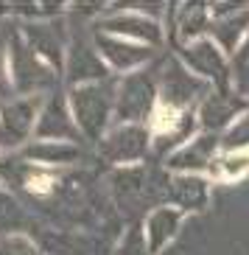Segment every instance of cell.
Returning a JSON list of instances; mask_svg holds the SVG:
<instances>
[{
	"label": "cell",
	"instance_id": "obj_1",
	"mask_svg": "<svg viewBox=\"0 0 249 255\" xmlns=\"http://www.w3.org/2000/svg\"><path fill=\"white\" fill-rule=\"evenodd\" d=\"M31 104H17L11 107L8 113H3V129H0V135H6L3 140L6 143H14L28 132V124H31Z\"/></svg>",
	"mask_w": 249,
	"mask_h": 255
}]
</instances>
